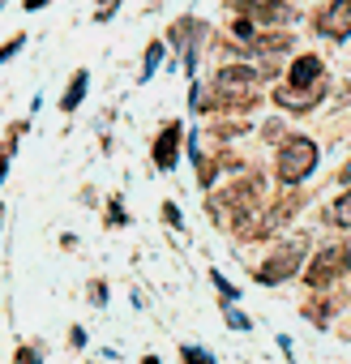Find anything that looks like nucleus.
<instances>
[{"mask_svg":"<svg viewBox=\"0 0 351 364\" xmlns=\"http://www.w3.org/2000/svg\"><path fill=\"white\" fill-rule=\"evenodd\" d=\"M86 82H90V73H86V69H77V73H73V82H69V90H65V99H60V112H73V107L82 103Z\"/></svg>","mask_w":351,"mask_h":364,"instance_id":"9","label":"nucleus"},{"mask_svg":"<svg viewBox=\"0 0 351 364\" xmlns=\"http://www.w3.org/2000/svg\"><path fill=\"white\" fill-rule=\"evenodd\" d=\"M14 150H18V141H14V137L0 146V185H5V171H9V154H14Z\"/></svg>","mask_w":351,"mask_h":364,"instance_id":"15","label":"nucleus"},{"mask_svg":"<svg viewBox=\"0 0 351 364\" xmlns=\"http://www.w3.org/2000/svg\"><path fill=\"white\" fill-rule=\"evenodd\" d=\"M253 82H257L253 65H227V69L215 73V86L219 90H240V86H253Z\"/></svg>","mask_w":351,"mask_h":364,"instance_id":"7","label":"nucleus"},{"mask_svg":"<svg viewBox=\"0 0 351 364\" xmlns=\"http://www.w3.org/2000/svg\"><path fill=\"white\" fill-rule=\"evenodd\" d=\"M351 266V253L342 249V245H334V249H325L313 266H308V287H325V283H334L342 270Z\"/></svg>","mask_w":351,"mask_h":364,"instance_id":"2","label":"nucleus"},{"mask_svg":"<svg viewBox=\"0 0 351 364\" xmlns=\"http://www.w3.org/2000/svg\"><path fill=\"white\" fill-rule=\"evenodd\" d=\"M287 82H291V86H313V82H321V60H317V56H300V60L291 65Z\"/></svg>","mask_w":351,"mask_h":364,"instance_id":"8","label":"nucleus"},{"mask_svg":"<svg viewBox=\"0 0 351 364\" xmlns=\"http://www.w3.org/2000/svg\"><path fill=\"white\" fill-rule=\"evenodd\" d=\"M249 18H261V22H287L291 14L283 5H274V0H253L249 5Z\"/></svg>","mask_w":351,"mask_h":364,"instance_id":"10","label":"nucleus"},{"mask_svg":"<svg viewBox=\"0 0 351 364\" xmlns=\"http://www.w3.org/2000/svg\"><path fill=\"white\" fill-rule=\"evenodd\" d=\"M313 167H317V146H313V137H287L283 150H279V176H283V185H300Z\"/></svg>","mask_w":351,"mask_h":364,"instance_id":"1","label":"nucleus"},{"mask_svg":"<svg viewBox=\"0 0 351 364\" xmlns=\"http://www.w3.org/2000/svg\"><path fill=\"white\" fill-rule=\"evenodd\" d=\"M330 219H334L338 228H351V189H347V193H342V198L334 202V210H330Z\"/></svg>","mask_w":351,"mask_h":364,"instance_id":"11","label":"nucleus"},{"mask_svg":"<svg viewBox=\"0 0 351 364\" xmlns=\"http://www.w3.org/2000/svg\"><path fill=\"white\" fill-rule=\"evenodd\" d=\"M176 150H180V124H167V129L158 133V141H154V163H158L163 171H171V167H176Z\"/></svg>","mask_w":351,"mask_h":364,"instance_id":"6","label":"nucleus"},{"mask_svg":"<svg viewBox=\"0 0 351 364\" xmlns=\"http://www.w3.org/2000/svg\"><path fill=\"white\" fill-rule=\"evenodd\" d=\"M120 5V0H99V9H94V22H112V9Z\"/></svg>","mask_w":351,"mask_h":364,"instance_id":"16","label":"nucleus"},{"mask_svg":"<svg viewBox=\"0 0 351 364\" xmlns=\"http://www.w3.org/2000/svg\"><path fill=\"white\" fill-rule=\"evenodd\" d=\"M185 360H193V364H206V360H210V355H206V351H202V347H185Z\"/></svg>","mask_w":351,"mask_h":364,"instance_id":"19","label":"nucleus"},{"mask_svg":"<svg viewBox=\"0 0 351 364\" xmlns=\"http://www.w3.org/2000/svg\"><path fill=\"white\" fill-rule=\"evenodd\" d=\"M274 99L283 107H291V112H304V107H313L321 99V82H313V86H283V90H274Z\"/></svg>","mask_w":351,"mask_h":364,"instance_id":"5","label":"nucleus"},{"mask_svg":"<svg viewBox=\"0 0 351 364\" xmlns=\"http://www.w3.org/2000/svg\"><path fill=\"white\" fill-rule=\"evenodd\" d=\"M227 326H232V330H249V317L236 313V309H227Z\"/></svg>","mask_w":351,"mask_h":364,"instance_id":"17","label":"nucleus"},{"mask_svg":"<svg viewBox=\"0 0 351 364\" xmlns=\"http://www.w3.org/2000/svg\"><path fill=\"white\" fill-rule=\"evenodd\" d=\"M158 60H163V43H150L146 48V65H141V82H150V73L158 69Z\"/></svg>","mask_w":351,"mask_h":364,"instance_id":"12","label":"nucleus"},{"mask_svg":"<svg viewBox=\"0 0 351 364\" xmlns=\"http://www.w3.org/2000/svg\"><path fill=\"white\" fill-rule=\"evenodd\" d=\"M300 249H304V245L296 240L291 249L274 253V262H266V266L257 270V279H261V283H283V279H291V274L300 270Z\"/></svg>","mask_w":351,"mask_h":364,"instance_id":"4","label":"nucleus"},{"mask_svg":"<svg viewBox=\"0 0 351 364\" xmlns=\"http://www.w3.org/2000/svg\"><path fill=\"white\" fill-rule=\"evenodd\" d=\"M317 31L325 39H347L351 35V0H330V9L317 18Z\"/></svg>","mask_w":351,"mask_h":364,"instance_id":"3","label":"nucleus"},{"mask_svg":"<svg viewBox=\"0 0 351 364\" xmlns=\"http://www.w3.org/2000/svg\"><path fill=\"white\" fill-rule=\"evenodd\" d=\"M215 287H219V296H223V304H236V296H240V291H236V287H232L227 279H219V270H215Z\"/></svg>","mask_w":351,"mask_h":364,"instance_id":"14","label":"nucleus"},{"mask_svg":"<svg viewBox=\"0 0 351 364\" xmlns=\"http://www.w3.org/2000/svg\"><path fill=\"white\" fill-rule=\"evenodd\" d=\"M43 5H48V0H26V9H31V14H35V9H43Z\"/></svg>","mask_w":351,"mask_h":364,"instance_id":"20","label":"nucleus"},{"mask_svg":"<svg viewBox=\"0 0 351 364\" xmlns=\"http://www.w3.org/2000/svg\"><path fill=\"white\" fill-rule=\"evenodd\" d=\"M163 219H167V223H171V228H185V223H180V210H176V206H171V202H167V206H163Z\"/></svg>","mask_w":351,"mask_h":364,"instance_id":"18","label":"nucleus"},{"mask_svg":"<svg viewBox=\"0 0 351 364\" xmlns=\"http://www.w3.org/2000/svg\"><path fill=\"white\" fill-rule=\"evenodd\" d=\"M22 48H26V35H14V39H9V43H0V65H5V60H9V56H18V52H22Z\"/></svg>","mask_w":351,"mask_h":364,"instance_id":"13","label":"nucleus"}]
</instances>
